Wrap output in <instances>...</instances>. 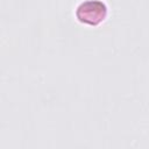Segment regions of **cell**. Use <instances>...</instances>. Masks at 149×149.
I'll return each instance as SVG.
<instances>
[{
	"instance_id": "obj_1",
	"label": "cell",
	"mask_w": 149,
	"mask_h": 149,
	"mask_svg": "<svg viewBox=\"0 0 149 149\" xmlns=\"http://www.w3.org/2000/svg\"><path fill=\"white\" fill-rule=\"evenodd\" d=\"M107 14L105 3L100 0H86L81 2L76 9V16L85 24L97 26L100 23Z\"/></svg>"
}]
</instances>
